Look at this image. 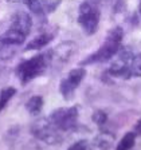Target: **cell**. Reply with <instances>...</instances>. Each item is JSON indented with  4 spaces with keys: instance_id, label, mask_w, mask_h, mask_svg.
<instances>
[{
    "instance_id": "obj_4",
    "label": "cell",
    "mask_w": 141,
    "mask_h": 150,
    "mask_svg": "<svg viewBox=\"0 0 141 150\" xmlns=\"http://www.w3.org/2000/svg\"><path fill=\"white\" fill-rule=\"evenodd\" d=\"M50 122L55 126L59 131H70L77 126L78 121V107H62L56 109L54 112H51Z\"/></svg>"
},
{
    "instance_id": "obj_1",
    "label": "cell",
    "mask_w": 141,
    "mask_h": 150,
    "mask_svg": "<svg viewBox=\"0 0 141 150\" xmlns=\"http://www.w3.org/2000/svg\"><path fill=\"white\" fill-rule=\"evenodd\" d=\"M124 38V31L121 27H114L108 32L105 40H103L102 46L98 48L95 52L90 54L88 58H85L79 66H88L93 64V63H102L109 60L110 58H113V55H116L118 52L120 47H121V40Z\"/></svg>"
},
{
    "instance_id": "obj_9",
    "label": "cell",
    "mask_w": 141,
    "mask_h": 150,
    "mask_svg": "<svg viewBox=\"0 0 141 150\" xmlns=\"http://www.w3.org/2000/svg\"><path fill=\"white\" fill-rule=\"evenodd\" d=\"M55 38V32H42L38 36H35L27 46L24 47V51H34V50H41L46 44H48L51 40Z\"/></svg>"
},
{
    "instance_id": "obj_18",
    "label": "cell",
    "mask_w": 141,
    "mask_h": 150,
    "mask_svg": "<svg viewBox=\"0 0 141 150\" xmlns=\"http://www.w3.org/2000/svg\"><path fill=\"white\" fill-rule=\"evenodd\" d=\"M41 3L43 6L44 12L50 13L56 9V7L61 4V0H41Z\"/></svg>"
},
{
    "instance_id": "obj_2",
    "label": "cell",
    "mask_w": 141,
    "mask_h": 150,
    "mask_svg": "<svg viewBox=\"0 0 141 150\" xmlns=\"http://www.w3.org/2000/svg\"><path fill=\"white\" fill-rule=\"evenodd\" d=\"M51 63V55L50 52H44L35 55L27 60H23L18 64L15 70L16 76L19 78L22 84H27L32 81V79L38 78L39 75H42L48 64Z\"/></svg>"
},
{
    "instance_id": "obj_20",
    "label": "cell",
    "mask_w": 141,
    "mask_h": 150,
    "mask_svg": "<svg viewBox=\"0 0 141 150\" xmlns=\"http://www.w3.org/2000/svg\"><path fill=\"white\" fill-rule=\"evenodd\" d=\"M86 147H88L86 139H81V141H78V142H75L74 145H71L70 149H86Z\"/></svg>"
},
{
    "instance_id": "obj_8",
    "label": "cell",
    "mask_w": 141,
    "mask_h": 150,
    "mask_svg": "<svg viewBox=\"0 0 141 150\" xmlns=\"http://www.w3.org/2000/svg\"><path fill=\"white\" fill-rule=\"evenodd\" d=\"M9 27L19 32H22V34H24L26 36H27V35L31 32L32 19L27 12L19 11V12H16L15 15L12 16V19H11V25H9Z\"/></svg>"
},
{
    "instance_id": "obj_23",
    "label": "cell",
    "mask_w": 141,
    "mask_h": 150,
    "mask_svg": "<svg viewBox=\"0 0 141 150\" xmlns=\"http://www.w3.org/2000/svg\"><path fill=\"white\" fill-rule=\"evenodd\" d=\"M140 13H141V3H140Z\"/></svg>"
},
{
    "instance_id": "obj_15",
    "label": "cell",
    "mask_w": 141,
    "mask_h": 150,
    "mask_svg": "<svg viewBox=\"0 0 141 150\" xmlns=\"http://www.w3.org/2000/svg\"><path fill=\"white\" fill-rule=\"evenodd\" d=\"M15 94H16L15 87H6L1 90V93H0V111L3 109H6V106L8 105L11 98H14Z\"/></svg>"
},
{
    "instance_id": "obj_21",
    "label": "cell",
    "mask_w": 141,
    "mask_h": 150,
    "mask_svg": "<svg viewBox=\"0 0 141 150\" xmlns=\"http://www.w3.org/2000/svg\"><path fill=\"white\" fill-rule=\"evenodd\" d=\"M133 131L136 133V135H141V119L137 121V123H136L135 127H133Z\"/></svg>"
},
{
    "instance_id": "obj_5",
    "label": "cell",
    "mask_w": 141,
    "mask_h": 150,
    "mask_svg": "<svg viewBox=\"0 0 141 150\" xmlns=\"http://www.w3.org/2000/svg\"><path fill=\"white\" fill-rule=\"evenodd\" d=\"M31 133L35 138L43 141L46 144H59L62 142V135L59 130L50 122V119H41L36 121L31 127Z\"/></svg>"
},
{
    "instance_id": "obj_6",
    "label": "cell",
    "mask_w": 141,
    "mask_h": 150,
    "mask_svg": "<svg viewBox=\"0 0 141 150\" xmlns=\"http://www.w3.org/2000/svg\"><path fill=\"white\" fill-rule=\"evenodd\" d=\"M85 76H86V70L83 67H78V69L71 70L67 74V76L65 79H62V82L59 84V91L66 100H69L73 98L77 87L83 81Z\"/></svg>"
},
{
    "instance_id": "obj_11",
    "label": "cell",
    "mask_w": 141,
    "mask_h": 150,
    "mask_svg": "<svg viewBox=\"0 0 141 150\" xmlns=\"http://www.w3.org/2000/svg\"><path fill=\"white\" fill-rule=\"evenodd\" d=\"M42 107H43V98H42L41 95H34V97H31L27 100V103H26V109H27V111L30 112V114H32V115H38V114L41 112Z\"/></svg>"
},
{
    "instance_id": "obj_19",
    "label": "cell",
    "mask_w": 141,
    "mask_h": 150,
    "mask_svg": "<svg viewBox=\"0 0 141 150\" xmlns=\"http://www.w3.org/2000/svg\"><path fill=\"white\" fill-rule=\"evenodd\" d=\"M93 121L97 123V125H100V126H102L105 122L108 121V114L103 110H97V111H94L93 112Z\"/></svg>"
},
{
    "instance_id": "obj_10",
    "label": "cell",
    "mask_w": 141,
    "mask_h": 150,
    "mask_svg": "<svg viewBox=\"0 0 141 150\" xmlns=\"http://www.w3.org/2000/svg\"><path fill=\"white\" fill-rule=\"evenodd\" d=\"M0 38H1L3 40L11 43V44L19 46V44H23V43H24V40H26V38H27V36H26L24 34H22V32H19V31H16V30H14V28L9 27L8 30H7V31L4 32V34L1 35Z\"/></svg>"
},
{
    "instance_id": "obj_7",
    "label": "cell",
    "mask_w": 141,
    "mask_h": 150,
    "mask_svg": "<svg viewBox=\"0 0 141 150\" xmlns=\"http://www.w3.org/2000/svg\"><path fill=\"white\" fill-rule=\"evenodd\" d=\"M77 51V43L74 42H63L58 47H55L53 51H50L51 55V63H58V64H63L67 63L71 56Z\"/></svg>"
},
{
    "instance_id": "obj_22",
    "label": "cell",
    "mask_w": 141,
    "mask_h": 150,
    "mask_svg": "<svg viewBox=\"0 0 141 150\" xmlns=\"http://www.w3.org/2000/svg\"><path fill=\"white\" fill-rule=\"evenodd\" d=\"M9 1H12V3H15V1H22V0H9Z\"/></svg>"
},
{
    "instance_id": "obj_3",
    "label": "cell",
    "mask_w": 141,
    "mask_h": 150,
    "mask_svg": "<svg viewBox=\"0 0 141 150\" xmlns=\"http://www.w3.org/2000/svg\"><path fill=\"white\" fill-rule=\"evenodd\" d=\"M100 8L95 1L85 0L79 6L78 24L82 27L86 35H93L97 32L100 24Z\"/></svg>"
},
{
    "instance_id": "obj_16",
    "label": "cell",
    "mask_w": 141,
    "mask_h": 150,
    "mask_svg": "<svg viewBox=\"0 0 141 150\" xmlns=\"http://www.w3.org/2000/svg\"><path fill=\"white\" fill-rule=\"evenodd\" d=\"M23 3L28 7V9L34 12L35 15L38 16H42L44 13V9H43V6H42L41 0H22Z\"/></svg>"
},
{
    "instance_id": "obj_17",
    "label": "cell",
    "mask_w": 141,
    "mask_h": 150,
    "mask_svg": "<svg viewBox=\"0 0 141 150\" xmlns=\"http://www.w3.org/2000/svg\"><path fill=\"white\" fill-rule=\"evenodd\" d=\"M129 67H130L132 76H138V78H141V54H138L137 56H133V59H132Z\"/></svg>"
},
{
    "instance_id": "obj_14",
    "label": "cell",
    "mask_w": 141,
    "mask_h": 150,
    "mask_svg": "<svg viewBox=\"0 0 141 150\" xmlns=\"http://www.w3.org/2000/svg\"><path fill=\"white\" fill-rule=\"evenodd\" d=\"M113 141H114V137L110 133H101L95 138V146L102 147V149H109L113 146Z\"/></svg>"
},
{
    "instance_id": "obj_13",
    "label": "cell",
    "mask_w": 141,
    "mask_h": 150,
    "mask_svg": "<svg viewBox=\"0 0 141 150\" xmlns=\"http://www.w3.org/2000/svg\"><path fill=\"white\" fill-rule=\"evenodd\" d=\"M135 141H136V133L135 131H129V133H126V134L120 139L118 145H117V149L118 150L132 149V147L135 146Z\"/></svg>"
},
{
    "instance_id": "obj_12",
    "label": "cell",
    "mask_w": 141,
    "mask_h": 150,
    "mask_svg": "<svg viewBox=\"0 0 141 150\" xmlns=\"http://www.w3.org/2000/svg\"><path fill=\"white\" fill-rule=\"evenodd\" d=\"M16 47L18 46L8 43V42L3 40V39L0 38V60L11 59L16 52Z\"/></svg>"
}]
</instances>
